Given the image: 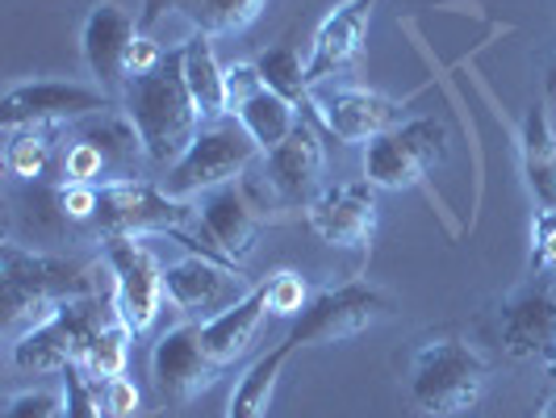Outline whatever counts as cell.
I'll return each mask as SVG.
<instances>
[{"label":"cell","mask_w":556,"mask_h":418,"mask_svg":"<svg viewBox=\"0 0 556 418\" xmlns=\"http://www.w3.org/2000/svg\"><path fill=\"white\" fill-rule=\"evenodd\" d=\"M0 284H4V327L13 331L22 318L29 327H38L63 302L110 289L113 273L105 255H101V264H80V259H63V255H47V251H29L9 239L0 248Z\"/></svg>","instance_id":"1"},{"label":"cell","mask_w":556,"mask_h":418,"mask_svg":"<svg viewBox=\"0 0 556 418\" xmlns=\"http://www.w3.org/2000/svg\"><path fill=\"white\" fill-rule=\"evenodd\" d=\"M122 110L135 122L151 164H180V155L193 147L201 126H205L193 92H189V80H185V47H172L155 72L135 76L126 84L122 88Z\"/></svg>","instance_id":"2"},{"label":"cell","mask_w":556,"mask_h":418,"mask_svg":"<svg viewBox=\"0 0 556 418\" xmlns=\"http://www.w3.org/2000/svg\"><path fill=\"white\" fill-rule=\"evenodd\" d=\"M490 385V364L473 343L456 334L422 339L410 364V410L422 418H469L481 406Z\"/></svg>","instance_id":"3"},{"label":"cell","mask_w":556,"mask_h":418,"mask_svg":"<svg viewBox=\"0 0 556 418\" xmlns=\"http://www.w3.org/2000/svg\"><path fill=\"white\" fill-rule=\"evenodd\" d=\"M197 223V201H176L164 193V185L151 180H113L101 185V205H97V235L101 239H147V235H172L197 255L218 259L205 243L185 235V226Z\"/></svg>","instance_id":"4"},{"label":"cell","mask_w":556,"mask_h":418,"mask_svg":"<svg viewBox=\"0 0 556 418\" xmlns=\"http://www.w3.org/2000/svg\"><path fill=\"white\" fill-rule=\"evenodd\" d=\"M122 314L117 306V289H101V293H88V297H72L42 318L38 327H29L13 339V364L22 372H67L80 360L84 343L101 331L105 322H113Z\"/></svg>","instance_id":"5"},{"label":"cell","mask_w":556,"mask_h":418,"mask_svg":"<svg viewBox=\"0 0 556 418\" xmlns=\"http://www.w3.org/2000/svg\"><path fill=\"white\" fill-rule=\"evenodd\" d=\"M260 142L243 130L239 117H223V122H205L197 142L180 155V164L167 167V176L160 180L167 197L176 201H197L201 193L230 185L260 160Z\"/></svg>","instance_id":"6"},{"label":"cell","mask_w":556,"mask_h":418,"mask_svg":"<svg viewBox=\"0 0 556 418\" xmlns=\"http://www.w3.org/2000/svg\"><path fill=\"white\" fill-rule=\"evenodd\" d=\"M447 126L440 117L402 122L364 147V180L377 189H415L447 160Z\"/></svg>","instance_id":"7"},{"label":"cell","mask_w":556,"mask_h":418,"mask_svg":"<svg viewBox=\"0 0 556 418\" xmlns=\"http://www.w3.org/2000/svg\"><path fill=\"white\" fill-rule=\"evenodd\" d=\"M390 309H393V297L381 284H372V280H343V284H331V289L314 293L309 306L293 318V327H289L285 339L293 347L339 343V339H352V334L368 331Z\"/></svg>","instance_id":"8"},{"label":"cell","mask_w":556,"mask_h":418,"mask_svg":"<svg viewBox=\"0 0 556 418\" xmlns=\"http://www.w3.org/2000/svg\"><path fill=\"white\" fill-rule=\"evenodd\" d=\"M223 372L226 364L210 356V347L201 339V322L193 318L160 334V343L151 347V385L164 406H189L193 397L214 390Z\"/></svg>","instance_id":"9"},{"label":"cell","mask_w":556,"mask_h":418,"mask_svg":"<svg viewBox=\"0 0 556 418\" xmlns=\"http://www.w3.org/2000/svg\"><path fill=\"white\" fill-rule=\"evenodd\" d=\"M498 347L510 360L556 364V284L535 273L498 306Z\"/></svg>","instance_id":"10"},{"label":"cell","mask_w":556,"mask_h":418,"mask_svg":"<svg viewBox=\"0 0 556 418\" xmlns=\"http://www.w3.org/2000/svg\"><path fill=\"white\" fill-rule=\"evenodd\" d=\"M113 110V97L101 84L76 80H26L13 84L0 101V126H59V122H84L92 113Z\"/></svg>","instance_id":"11"},{"label":"cell","mask_w":556,"mask_h":418,"mask_svg":"<svg viewBox=\"0 0 556 418\" xmlns=\"http://www.w3.org/2000/svg\"><path fill=\"white\" fill-rule=\"evenodd\" d=\"M105 264L113 273L117 306L135 334H147L164 309V264L142 239H105Z\"/></svg>","instance_id":"12"},{"label":"cell","mask_w":556,"mask_h":418,"mask_svg":"<svg viewBox=\"0 0 556 418\" xmlns=\"http://www.w3.org/2000/svg\"><path fill=\"white\" fill-rule=\"evenodd\" d=\"M164 289H167V302L180 309V314H189L193 322L197 318L210 322V318H218L223 309L235 306L251 284L243 280L239 268L189 251L185 259H176V264L164 268Z\"/></svg>","instance_id":"13"},{"label":"cell","mask_w":556,"mask_h":418,"mask_svg":"<svg viewBox=\"0 0 556 418\" xmlns=\"http://www.w3.org/2000/svg\"><path fill=\"white\" fill-rule=\"evenodd\" d=\"M302 214H306V226L327 248L372 251V235H377V185L352 180V185L323 189Z\"/></svg>","instance_id":"14"},{"label":"cell","mask_w":556,"mask_h":418,"mask_svg":"<svg viewBox=\"0 0 556 418\" xmlns=\"http://www.w3.org/2000/svg\"><path fill=\"white\" fill-rule=\"evenodd\" d=\"M197 226H201L205 243L214 251H223L226 259L239 268L255 251L264 210L255 205V197H251L243 180H230V185H218V189L197 197Z\"/></svg>","instance_id":"15"},{"label":"cell","mask_w":556,"mask_h":418,"mask_svg":"<svg viewBox=\"0 0 556 418\" xmlns=\"http://www.w3.org/2000/svg\"><path fill=\"white\" fill-rule=\"evenodd\" d=\"M139 17H130V9H122L117 0H101L92 4L88 22H84L80 34V51L88 72L97 76V84L113 92V88H126V59H130V47L139 38Z\"/></svg>","instance_id":"16"},{"label":"cell","mask_w":556,"mask_h":418,"mask_svg":"<svg viewBox=\"0 0 556 418\" xmlns=\"http://www.w3.org/2000/svg\"><path fill=\"white\" fill-rule=\"evenodd\" d=\"M372 9H377V0H339L323 17V26L314 29V47L306 59L309 84L334 80L361 59L368 26H372Z\"/></svg>","instance_id":"17"},{"label":"cell","mask_w":556,"mask_h":418,"mask_svg":"<svg viewBox=\"0 0 556 418\" xmlns=\"http://www.w3.org/2000/svg\"><path fill=\"white\" fill-rule=\"evenodd\" d=\"M323 101V117H327V135L339 142H372L393 126H402V110L406 101H393L368 88H334Z\"/></svg>","instance_id":"18"},{"label":"cell","mask_w":556,"mask_h":418,"mask_svg":"<svg viewBox=\"0 0 556 418\" xmlns=\"http://www.w3.org/2000/svg\"><path fill=\"white\" fill-rule=\"evenodd\" d=\"M264 176H268L273 193L285 205H302L306 210L309 201L318 197V176H323V142H318V130L309 122H302L289 139L280 142L277 151L264 155Z\"/></svg>","instance_id":"19"},{"label":"cell","mask_w":556,"mask_h":418,"mask_svg":"<svg viewBox=\"0 0 556 418\" xmlns=\"http://www.w3.org/2000/svg\"><path fill=\"white\" fill-rule=\"evenodd\" d=\"M260 9H264V0H142L139 29L151 34L167 13H180V17H189L193 29L218 38V34H239V29H248L251 22L260 17Z\"/></svg>","instance_id":"20"},{"label":"cell","mask_w":556,"mask_h":418,"mask_svg":"<svg viewBox=\"0 0 556 418\" xmlns=\"http://www.w3.org/2000/svg\"><path fill=\"white\" fill-rule=\"evenodd\" d=\"M264 314H268V280L251 284L235 306L223 309V314L210 318V322H201V339H205L210 356H214L218 364H226V368H230L235 360H243L248 347L255 343V331H260Z\"/></svg>","instance_id":"21"},{"label":"cell","mask_w":556,"mask_h":418,"mask_svg":"<svg viewBox=\"0 0 556 418\" xmlns=\"http://www.w3.org/2000/svg\"><path fill=\"white\" fill-rule=\"evenodd\" d=\"M255 72H260V80L268 84L277 97H285L293 110L302 113L314 130H327L323 101H318V92H314V84H309L306 63H302V55H298V47H293V42H277V47H268L264 55L255 59Z\"/></svg>","instance_id":"22"},{"label":"cell","mask_w":556,"mask_h":418,"mask_svg":"<svg viewBox=\"0 0 556 418\" xmlns=\"http://www.w3.org/2000/svg\"><path fill=\"white\" fill-rule=\"evenodd\" d=\"M72 135L88 139L101 155H105V164H110V185L113 180H139V160L147 155V151H142L139 130H135V122L126 117V110L92 113V117L76 122Z\"/></svg>","instance_id":"23"},{"label":"cell","mask_w":556,"mask_h":418,"mask_svg":"<svg viewBox=\"0 0 556 418\" xmlns=\"http://www.w3.org/2000/svg\"><path fill=\"white\" fill-rule=\"evenodd\" d=\"M185 80H189V92H193L197 110H201L205 122L230 117V105H226V63L214 51V34L193 29L185 38Z\"/></svg>","instance_id":"24"},{"label":"cell","mask_w":556,"mask_h":418,"mask_svg":"<svg viewBox=\"0 0 556 418\" xmlns=\"http://www.w3.org/2000/svg\"><path fill=\"white\" fill-rule=\"evenodd\" d=\"M523 176L540 210H556V130L548 105H531L523 117Z\"/></svg>","instance_id":"25"},{"label":"cell","mask_w":556,"mask_h":418,"mask_svg":"<svg viewBox=\"0 0 556 418\" xmlns=\"http://www.w3.org/2000/svg\"><path fill=\"white\" fill-rule=\"evenodd\" d=\"M230 117H239V122H243V130L260 142V151H264V155H268V151H277L280 142L289 139V135L306 122V117L293 110L285 97H277L268 84H264V88H255V92H251L248 101L230 113Z\"/></svg>","instance_id":"26"},{"label":"cell","mask_w":556,"mask_h":418,"mask_svg":"<svg viewBox=\"0 0 556 418\" xmlns=\"http://www.w3.org/2000/svg\"><path fill=\"white\" fill-rule=\"evenodd\" d=\"M298 347L285 339V343H277L273 352H264L260 360L251 364L248 372L239 377V385H235V393H230V402H226V418H264L268 415V402H273V390H277L280 381V368H285V360L293 356Z\"/></svg>","instance_id":"27"},{"label":"cell","mask_w":556,"mask_h":418,"mask_svg":"<svg viewBox=\"0 0 556 418\" xmlns=\"http://www.w3.org/2000/svg\"><path fill=\"white\" fill-rule=\"evenodd\" d=\"M130 339H135V331H130L126 318L117 314L113 322H105L101 331L84 343L76 368H80L92 385H105L113 377H122V372H126V360H130Z\"/></svg>","instance_id":"28"},{"label":"cell","mask_w":556,"mask_h":418,"mask_svg":"<svg viewBox=\"0 0 556 418\" xmlns=\"http://www.w3.org/2000/svg\"><path fill=\"white\" fill-rule=\"evenodd\" d=\"M4 172L13 180H38L51 160H55V126H17V130H4Z\"/></svg>","instance_id":"29"},{"label":"cell","mask_w":556,"mask_h":418,"mask_svg":"<svg viewBox=\"0 0 556 418\" xmlns=\"http://www.w3.org/2000/svg\"><path fill=\"white\" fill-rule=\"evenodd\" d=\"M306 306H309V284L302 273L280 268V273L268 277V309H273V314H280V318H298Z\"/></svg>","instance_id":"30"},{"label":"cell","mask_w":556,"mask_h":418,"mask_svg":"<svg viewBox=\"0 0 556 418\" xmlns=\"http://www.w3.org/2000/svg\"><path fill=\"white\" fill-rule=\"evenodd\" d=\"M55 214L63 223L84 226V223H97V205H101V185H59L55 193Z\"/></svg>","instance_id":"31"},{"label":"cell","mask_w":556,"mask_h":418,"mask_svg":"<svg viewBox=\"0 0 556 418\" xmlns=\"http://www.w3.org/2000/svg\"><path fill=\"white\" fill-rule=\"evenodd\" d=\"M92 390H97V402H101L105 418H139L142 415V393L126 372L113 377V381H105V385H92Z\"/></svg>","instance_id":"32"},{"label":"cell","mask_w":556,"mask_h":418,"mask_svg":"<svg viewBox=\"0 0 556 418\" xmlns=\"http://www.w3.org/2000/svg\"><path fill=\"white\" fill-rule=\"evenodd\" d=\"M63 418H105L92 381L84 377L80 368H67L63 372Z\"/></svg>","instance_id":"33"},{"label":"cell","mask_w":556,"mask_h":418,"mask_svg":"<svg viewBox=\"0 0 556 418\" xmlns=\"http://www.w3.org/2000/svg\"><path fill=\"white\" fill-rule=\"evenodd\" d=\"M59 415H63V393H51V390L13 393L9 406H4V418H59Z\"/></svg>","instance_id":"34"},{"label":"cell","mask_w":556,"mask_h":418,"mask_svg":"<svg viewBox=\"0 0 556 418\" xmlns=\"http://www.w3.org/2000/svg\"><path fill=\"white\" fill-rule=\"evenodd\" d=\"M531 268L544 273V268H556V210H540L535 223H531Z\"/></svg>","instance_id":"35"},{"label":"cell","mask_w":556,"mask_h":418,"mask_svg":"<svg viewBox=\"0 0 556 418\" xmlns=\"http://www.w3.org/2000/svg\"><path fill=\"white\" fill-rule=\"evenodd\" d=\"M164 59H167L164 47H160L151 34H139V38H135V47H130V59H126V76H130V80H135V76H147V72H155Z\"/></svg>","instance_id":"36"},{"label":"cell","mask_w":556,"mask_h":418,"mask_svg":"<svg viewBox=\"0 0 556 418\" xmlns=\"http://www.w3.org/2000/svg\"><path fill=\"white\" fill-rule=\"evenodd\" d=\"M544 92H548V101L556 105V55H553V63H548V76H544Z\"/></svg>","instance_id":"37"},{"label":"cell","mask_w":556,"mask_h":418,"mask_svg":"<svg viewBox=\"0 0 556 418\" xmlns=\"http://www.w3.org/2000/svg\"><path fill=\"white\" fill-rule=\"evenodd\" d=\"M535 418H556V393L553 397H544V406H540V415Z\"/></svg>","instance_id":"38"},{"label":"cell","mask_w":556,"mask_h":418,"mask_svg":"<svg viewBox=\"0 0 556 418\" xmlns=\"http://www.w3.org/2000/svg\"><path fill=\"white\" fill-rule=\"evenodd\" d=\"M548 377H556V364H553V368H548Z\"/></svg>","instance_id":"39"},{"label":"cell","mask_w":556,"mask_h":418,"mask_svg":"<svg viewBox=\"0 0 556 418\" xmlns=\"http://www.w3.org/2000/svg\"><path fill=\"white\" fill-rule=\"evenodd\" d=\"M59 418H63V415H59Z\"/></svg>","instance_id":"40"}]
</instances>
